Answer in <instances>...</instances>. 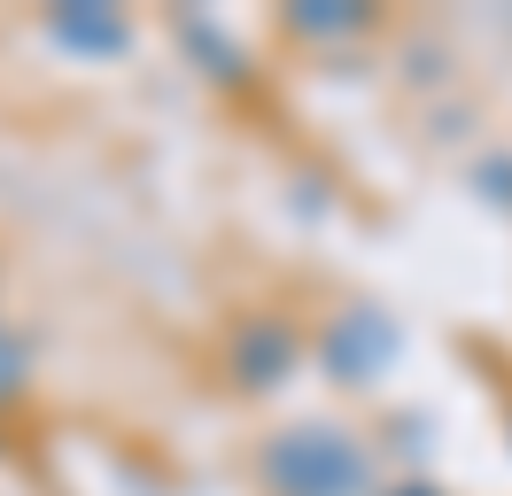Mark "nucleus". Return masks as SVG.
Returning a JSON list of instances; mask_svg holds the SVG:
<instances>
[{
    "label": "nucleus",
    "instance_id": "obj_1",
    "mask_svg": "<svg viewBox=\"0 0 512 496\" xmlns=\"http://www.w3.org/2000/svg\"><path fill=\"white\" fill-rule=\"evenodd\" d=\"M256 481H264V496H373V458L350 427L303 419V427L264 434Z\"/></svg>",
    "mask_w": 512,
    "mask_h": 496
},
{
    "label": "nucleus",
    "instance_id": "obj_2",
    "mask_svg": "<svg viewBox=\"0 0 512 496\" xmlns=\"http://www.w3.org/2000/svg\"><path fill=\"white\" fill-rule=\"evenodd\" d=\"M295 357H303V334H295V318H280V310L241 318V326H233V341H225L233 388H280V380L295 372Z\"/></svg>",
    "mask_w": 512,
    "mask_h": 496
},
{
    "label": "nucleus",
    "instance_id": "obj_3",
    "mask_svg": "<svg viewBox=\"0 0 512 496\" xmlns=\"http://www.w3.org/2000/svg\"><path fill=\"white\" fill-rule=\"evenodd\" d=\"M326 365H334V380H365V372L388 365V349H396V334H388L381 310H342V318H326Z\"/></svg>",
    "mask_w": 512,
    "mask_h": 496
},
{
    "label": "nucleus",
    "instance_id": "obj_4",
    "mask_svg": "<svg viewBox=\"0 0 512 496\" xmlns=\"http://www.w3.org/2000/svg\"><path fill=\"white\" fill-rule=\"evenodd\" d=\"M47 31L63 39L70 55H117V47H132V24L117 16V8H101V0H78V8H55V16H47Z\"/></svg>",
    "mask_w": 512,
    "mask_h": 496
},
{
    "label": "nucleus",
    "instance_id": "obj_5",
    "mask_svg": "<svg viewBox=\"0 0 512 496\" xmlns=\"http://www.w3.org/2000/svg\"><path fill=\"white\" fill-rule=\"evenodd\" d=\"M288 31H303V39H357V31H373V8H350V0H303V8H288Z\"/></svg>",
    "mask_w": 512,
    "mask_h": 496
},
{
    "label": "nucleus",
    "instance_id": "obj_6",
    "mask_svg": "<svg viewBox=\"0 0 512 496\" xmlns=\"http://www.w3.org/2000/svg\"><path fill=\"white\" fill-rule=\"evenodd\" d=\"M16 388H24V341H16L8 326H0V403L16 396Z\"/></svg>",
    "mask_w": 512,
    "mask_h": 496
},
{
    "label": "nucleus",
    "instance_id": "obj_7",
    "mask_svg": "<svg viewBox=\"0 0 512 496\" xmlns=\"http://www.w3.org/2000/svg\"><path fill=\"white\" fill-rule=\"evenodd\" d=\"M388 496H435V489H419V481H412V489H388Z\"/></svg>",
    "mask_w": 512,
    "mask_h": 496
}]
</instances>
